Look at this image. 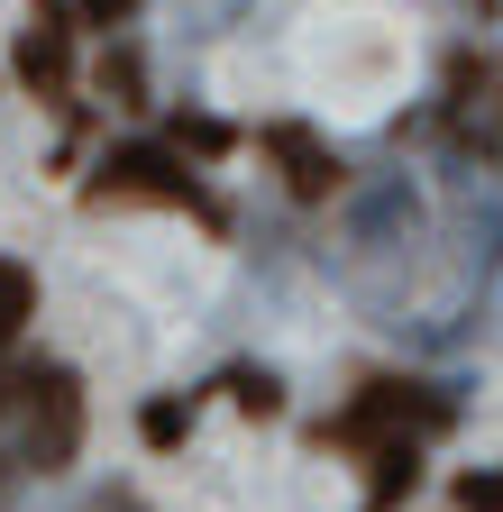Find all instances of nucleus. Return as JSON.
<instances>
[{"label":"nucleus","mask_w":503,"mask_h":512,"mask_svg":"<svg viewBox=\"0 0 503 512\" xmlns=\"http://www.w3.org/2000/svg\"><path fill=\"white\" fill-rule=\"evenodd\" d=\"M458 421V403L449 394H439V384H403V375H375L366 384V394L348 403V412H330L321 430H311V439H321V448H357V458H366V448H385V439H439V430H449Z\"/></svg>","instance_id":"nucleus-1"},{"label":"nucleus","mask_w":503,"mask_h":512,"mask_svg":"<svg viewBox=\"0 0 503 512\" xmlns=\"http://www.w3.org/2000/svg\"><path fill=\"white\" fill-rule=\"evenodd\" d=\"M10 412H19V467L28 476H65L83 458V375L74 366H28Z\"/></svg>","instance_id":"nucleus-2"},{"label":"nucleus","mask_w":503,"mask_h":512,"mask_svg":"<svg viewBox=\"0 0 503 512\" xmlns=\"http://www.w3.org/2000/svg\"><path fill=\"white\" fill-rule=\"evenodd\" d=\"M83 202H156V211H193L202 229H220V202H211V192H202V174L193 165H183L174 147H110L101 156V174L83 183Z\"/></svg>","instance_id":"nucleus-3"},{"label":"nucleus","mask_w":503,"mask_h":512,"mask_svg":"<svg viewBox=\"0 0 503 512\" xmlns=\"http://www.w3.org/2000/svg\"><path fill=\"white\" fill-rule=\"evenodd\" d=\"M449 138L476 147L485 165H503V64H485V55L449 64Z\"/></svg>","instance_id":"nucleus-4"},{"label":"nucleus","mask_w":503,"mask_h":512,"mask_svg":"<svg viewBox=\"0 0 503 512\" xmlns=\"http://www.w3.org/2000/svg\"><path fill=\"white\" fill-rule=\"evenodd\" d=\"M10 64L37 101H65V83H74V10L65 0H28V28H19Z\"/></svg>","instance_id":"nucleus-5"},{"label":"nucleus","mask_w":503,"mask_h":512,"mask_svg":"<svg viewBox=\"0 0 503 512\" xmlns=\"http://www.w3.org/2000/svg\"><path fill=\"white\" fill-rule=\"evenodd\" d=\"M266 156L284 165L293 202H330V192H339V174H348V165H339V156H330L321 138H311L302 119H275V128H266Z\"/></svg>","instance_id":"nucleus-6"},{"label":"nucleus","mask_w":503,"mask_h":512,"mask_svg":"<svg viewBox=\"0 0 503 512\" xmlns=\"http://www.w3.org/2000/svg\"><path fill=\"white\" fill-rule=\"evenodd\" d=\"M412 485H421V448H412V439L366 448V503H357V512H403Z\"/></svg>","instance_id":"nucleus-7"},{"label":"nucleus","mask_w":503,"mask_h":512,"mask_svg":"<svg viewBox=\"0 0 503 512\" xmlns=\"http://www.w3.org/2000/svg\"><path fill=\"white\" fill-rule=\"evenodd\" d=\"M28 320H37V275L0 256V357H10V339L28 330Z\"/></svg>","instance_id":"nucleus-8"},{"label":"nucleus","mask_w":503,"mask_h":512,"mask_svg":"<svg viewBox=\"0 0 503 512\" xmlns=\"http://www.w3.org/2000/svg\"><path fill=\"white\" fill-rule=\"evenodd\" d=\"M138 439H147V448H183V439H193V403H174V394H156V403L138 412Z\"/></svg>","instance_id":"nucleus-9"},{"label":"nucleus","mask_w":503,"mask_h":512,"mask_svg":"<svg viewBox=\"0 0 503 512\" xmlns=\"http://www.w3.org/2000/svg\"><path fill=\"white\" fill-rule=\"evenodd\" d=\"M229 394H238V412H257V421L284 412V384H275L266 366H238V375H229Z\"/></svg>","instance_id":"nucleus-10"},{"label":"nucleus","mask_w":503,"mask_h":512,"mask_svg":"<svg viewBox=\"0 0 503 512\" xmlns=\"http://www.w3.org/2000/svg\"><path fill=\"white\" fill-rule=\"evenodd\" d=\"M183 147H193V156H220V147H229V128L202 119V110H183V119H174V156H183Z\"/></svg>","instance_id":"nucleus-11"},{"label":"nucleus","mask_w":503,"mask_h":512,"mask_svg":"<svg viewBox=\"0 0 503 512\" xmlns=\"http://www.w3.org/2000/svg\"><path fill=\"white\" fill-rule=\"evenodd\" d=\"M458 512H503V467H467L458 476Z\"/></svg>","instance_id":"nucleus-12"},{"label":"nucleus","mask_w":503,"mask_h":512,"mask_svg":"<svg viewBox=\"0 0 503 512\" xmlns=\"http://www.w3.org/2000/svg\"><path fill=\"white\" fill-rule=\"evenodd\" d=\"M74 10H83V28H129L138 0H74Z\"/></svg>","instance_id":"nucleus-13"},{"label":"nucleus","mask_w":503,"mask_h":512,"mask_svg":"<svg viewBox=\"0 0 503 512\" xmlns=\"http://www.w3.org/2000/svg\"><path fill=\"white\" fill-rule=\"evenodd\" d=\"M19 476H28V467H19V448H0V512H10V494H19Z\"/></svg>","instance_id":"nucleus-14"},{"label":"nucleus","mask_w":503,"mask_h":512,"mask_svg":"<svg viewBox=\"0 0 503 512\" xmlns=\"http://www.w3.org/2000/svg\"><path fill=\"white\" fill-rule=\"evenodd\" d=\"M92 512H147V503H138L129 485H110V494H92Z\"/></svg>","instance_id":"nucleus-15"},{"label":"nucleus","mask_w":503,"mask_h":512,"mask_svg":"<svg viewBox=\"0 0 503 512\" xmlns=\"http://www.w3.org/2000/svg\"><path fill=\"white\" fill-rule=\"evenodd\" d=\"M19 384H28V366H0V412L19 403Z\"/></svg>","instance_id":"nucleus-16"}]
</instances>
